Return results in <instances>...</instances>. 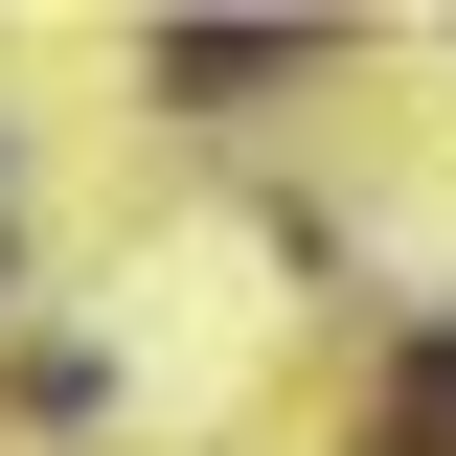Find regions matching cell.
<instances>
[{"instance_id":"1","label":"cell","mask_w":456,"mask_h":456,"mask_svg":"<svg viewBox=\"0 0 456 456\" xmlns=\"http://www.w3.org/2000/svg\"><path fill=\"white\" fill-rule=\"evenodd\" d=\"M160 69H183V92H274V69H297V23H183Z\"/></svg>"},{"instance_id":"2","label":"cell","mask_w":456,"mask_h":456,"mask_svg":"<svg viewBox=\"0 0 456 456\" xmlns=\"http://www.w3.org/2000/svg\"><path fill=\"white\" fill-rule=\"evenodd\" d=\"M411 434H434V456H456V342H434V365H411Z\"/></svg>"}]
</instances>
